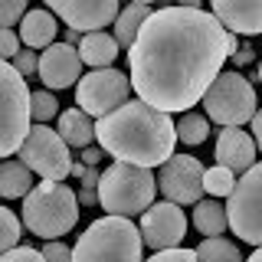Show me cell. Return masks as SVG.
<instances>
[{"label":"cell","instance_id":"1","mask_svg":"<svg viewBox=\"0 0 262 262\" xmlns=\"http://www.w3.org/2000/svg\"><path fill=\"white\" fill-rule=\"evenodd\" d=\"M226 30L207 10L158 7L128 49L131 89L161 112H187L223 72Z\"/></svg>","mask_w":262,"mask_h":262},{"label":"cell","instance_id":"2","mask_svg":"<svg viewBox=\"0 0 262 262\" xmlns=\"http://www.w3.org/2000/svg\"><path fill=\"white\" fill-rule=\"evenodd\" d=\"M95 141L118 161L138 164V167H158L174 154L177 125L167 112L135 98L108 112L105 118H95Z\"/></svg>","mask_w":262,"mask_h":262},{"label":"cell","instance_id":"3","mask_svg":"<svg viewBox=\"0 0 262 262\" xmlns=\"http://www.w3.org/2000/svg\"><path fill=\"white\" fill-rule=\"evenodd\" d=\"M141 229L128 216H102L95 220L79 243L72 246V262H144Z\"/></svg>","mask_w":262,"mask_h":262},{"label":"cell","instance_id":"4","mask_svg":"<svg viewBox=\"0 0 262 262\" xmlns=\"http://www.w3.org/2000/svg\"><path fill=\"white\" fill-rule=\"evenodd\" d=\"M158 193V180H154L151 167H138L128 161H115L105 167L102 180H98V207L112 216H138L154 203Z\"/></svg>","mask_w":262,"mask_h":262},{"label":"cell","instance_id":"5","mask_svg":"<svg viewBox=\"0 0 262 262\" xmlns=\"http://www.w3.org/2000/svg\"><path fill=\"white\" fill-rule=\"evenodd\" d=\"M79 220V196L59 180H43L23 196V226L33 236H66Z\"/></svg>","mask_w":262,"mask_h":262},{"label":"cell","instance_id":"6","mask_svg":"<svg viewBox=\"0 0 262 262\" xmlns=\"http://www.w3.org/2000/svg\"><path fill=\"white\" fill-rule=\"evenodd\" d=\"M30 128V89L13 69V62L0 59V158H10L20 151Z\"/></svg>","mask_w":262,"mask_h":262},{"label":"cell","instance_id":"7","mask_svg":"<svg viewBox=\"0 0 262 262\" xmlns=\"http://www.w3.org/2000/svg\"><path fill=\"white\" fill-rule=\"evenodd\" d=\"M203 108L207 118L216 121L223 128H239L256 115V89L249 85V79L236 69H226L213 79V85L203 92Z\"/></svg>","mask_w":262,"mask_h":262},{"label":"cell","instance_id":"8","mask_svg":"<svg viewBox=\"0 0 262 262\" xmlns=\"http://www.w3.org/2000/svg\"><path fill=\"white\" fill-rule=\"evenodd\" d=\"M226 220L243 243L262 246V161L233 184L226 196Z\"/></svg>","mask_w":262,"mask_h":262},{"label":"cell","instance_id":"9","mask_svg":"<svg viewBox=\"0 0 262 262\" xmlns=\"http://www.w3.org/2000/svg\"><path fill=\"white\" fill-rule=\"evenodd\" d=\"M125 102H131V79L125 72L105 66V69H92L89 76L79 79L76 105L92 118H105L108 112L121 108Z\"/></svg>","mask_w":262,"mask_h":262},{"label":"cell","instance_id":"10","mask_svg":"<svg viewBox=\"0 0 262 262\" xmlns=\"http://www.w3.org/2000/svg\"><path fill=\"white\" fill-rule=\"evenodd\" d=\"M20 161L27 164L33 174H39L43 180H62L69 177L72 158H69V144L59 138V131H53L49 125H33L27 141H23Z\"/></svg>","mask_w":262,"mask_h":262},{"label":"cell","instance_id":"11","mask_svg":"<svg viewBox=\"0 0 262 262\" xmlns=\"http://www.w3.org/2000/svg\"><path fill=\"white\" fill-rule=\"evenodd\" d=\"M203 164L190 158V154H170L161 164L158 174V187L170 203L184 207V203H196L203 200Z\"/></svg>","mask_w":262,"mask_h":262},{"label":"cell","instance_id":"12","mask_svg":"<svg viewBox=\"0 0 262 262\" xmlns=\"http://www.w3.org/2000/svg\"><path fill=\"white\" fill-rule=\"evenodd\" d=\"M141 239L144 246H151L154 252L161 249H174V246L184 243V233H187V216L177 203L170 200H161V203H151L144 213H141Z\"/></svg>","mask_w":262,"mask_h":262},{"label":"cell","instance_id":"13","mask_svg":"<svg viewBox=\"0 0 262 262\" xmlns=\"http://www.w3.org/2000/svg\"><path fill=\"white\" fill-rule=\"evenodd\" d=\"M43 4L53 10V16H59L66 27L79 33H95L115 23V16L121 13L118 0H43Z\"/></svg>","mask_w":262,"mask_h":262},{"label":"cell","instance_id":"14","mask_svg":"<svg viewBox=\"0 0 262 262\" xmlns=\"http://www.w3.org/2000/svg\"><path fill=\"white\" fill-rule=\"evenodd\" d=\"M36 76L43 79L46 89L53 92H62V89L76 85V79H82V56H79V46H69V43H53L39 53V69Z\"/></svg>","mask_w":262,"mask_h":262},{"label":"cell","instance_id":"15","mask_svg":"<svg viewBox=\"0 0 262 262\" xmlns=\"http://www.w3.org/2000/svg\"><path fill=\"white\" fill-rule=\"evenodd\" d=\"M210 10L226 33H236V36L262 33V0H210Z\"/></svg>","mask_w":262,"mask_h":262},{"label":"cell","instance_id":"16","mask_svg":"<svg viewBox=\"0 0 262 262\" xmlns=\"http://www.w3.org/2000/svg\"><path fill=\"white\" fill-rule=\"evenodd\" d=\"M256 141H252L249 131L243 128H223L216 138V164L233 174H246V170L256 164Z\"/></svg>","mask_w":262,"mask_h":262},{"label":"cell","instance_id":"17","mask_svg":"<svg viewBox=\"0 0 262 262\" xmlns=\"http://www.w3.org/2000/svg\"><path fill=\"white\" fill-rule=\"evenodd\" d=\"M16 27H20V43H27V49H46L56 43L59 23L49 10H27V16Z\"/></svg>","mask_w":262,"mask_h":262},{"label":"cell","instance_id":"18","mask_svg":"<svg viewBox=\"0 0 262 262\" xmlns=\"http://www.w3.org/2000/svg\"><path fill=\"white\" fill-rule=\"evenodd\" d=\"M56 131H59V138L69 147H89L95 141V118L92 115H85L76 105V108H69V112H59V121H56Z\"/></svg>","mask_w":262,"mask_h":262},{"label":"cell","instance_id":"19","mask_svg":"<svg viewBox=\"0 0 262 262\" xmlns=\"http://www.w3.org/2000/svg\"><path fill=\"white\" fill-rule=\"evenodd\" d=\"M118 39L108 36L105 30H95V33H82V43H79V56H82V66H92V69H105V66L115 62L118 56Z\"/></svg>","mask_w":262,"mask_h":262},{"label":"cell","instance_id":"20","mask_svg":"<svg viewBox=\"0 0 262 262\" xmlns=\"http://www.w3.org/2000/svg\"><path fill=\"white\" fill-rule=\"evenodd\" d=\"M33 170L23 161H4L0 164V196L4 200H16L33 190Z\"/></svg>","mask_w":262,"mask_h":262},{"label":"cell","instance_id":"21","mask_svg":"<svg viewBox=\"0 0 262 262\" xmlns=\"http://www.w3.org/2000/svg\"><path fill=\"white\" fill-rule=\"evenodd\" d=\"M193 226L200 229L203 236H223L229 229V220H226V203L220 200H196L193 203Z\"/></svg>","mask_w":262,"mask_h":262},{"label":"cell","instance_id":"22","mask_svg":"<svg viewBox=\"0 0 262 262\" xmlns=\"http://www.w3.org/2000/svg\"><path fill=\"white\" fill-rule=\"evenodd\" d=\"M154 10L147 4H128L125 10L115 16V39H118V46L131 49V43L138 39V30H141V23L151 16Z\"/></svg>","mask_w":262,"mask_h":262},{"label":"cell","instance_id":"23","mask_svg":"<svg viewBox=\"0 0 262 262\" xmlns=\"http://www.w3.org/2000/svg\"><path fill=\"white\" fill-rule=\"evenodd\" d=\"M193 252H196V262H246L243 252L236 249V243L226 239V236H207Z\"/></svg>","mask_w":262,"mask_h":262},{"label":"cell","instance_id":"24","mask_svg":"<svg viewBox=\"0 0 262 262\" xmlns=\"http://www.w3.org/2000/svg\"><path fill=\"white\" fill-rule=\"evenodd\" d=\"M174 125H177V141H184L187 147H196V144H203L210 138V118L207 115L184 112Z\"/></svg>","mask_w":262,"mask_h":262},{"label":"cell","instance_id":"25","mask_svg":"<svg viewBox=\"0 0 262 262\" xmlns=\"http://www.w3.org/2000/svg\"><path fill=\"white\" fill-rule=\"evenodd\" d=\"M56 115H59V102H56V95L49 92V89L30 92V118L36 121V125H46V121L56 118Z\"/></svg>","mask_w":262,"mask_h":262},{"label":"cell","instance_id":"26","mask_svg":"<svg viewBox=\"0 0 262 262\" xmlns=\"http://www.w3.org/2000/svg\"><path fill=\"white\" fill-rule=\"evenodd\" d=\"M20 233H23V220L13 210L0 207V256L13 246H20Z\"/></svg>","mask_w":262,"mask_h":262},{"label":"cell","instance_id":"27","mask_svg":"<svg viewBox=\"0 0 262 262\" xmlns=\"http://www.w3.org/2000/svg\"><path fill=\"white\" fill-rule=\"evenodd\" d=\"M233 184H236V174L226 170V167H220V164L203 170V190H207L210 196H229Z\"/></svg>","mask_w":262,"mask_h":262},{"label":"cell","instance_id":"28","mask_svg":"<svg viewBox=\"0 0 262 262\" xmlns=\"http://www.w3.org/2000/svg\"><path fill=\"white\" fill-rule=\"evenodd\" d=\"M27 4L30 0H0V27H16L27 16Z\"/></svg>","mask_w":262,"mask_h":262},{"label":"cell","instance_id":"29","mask_svg":"<svg viewBox=\"0 0 262 262\" xmlns=\"http://www.w3.org/2000/svg\"><path fill=\"white\" fill-rule=\"evenodd\" d=\"M0 262H46L43 252L33 249V246H13V249H7L4 256H0Z\"/></svg>","mask_w":262,"mask_h":262},{"label":"cell","instance_id":"30","mask_svg":"<svg viewBox=\"0 0 262 262\" xmlns=\"http://www.w3.org/2000/svg\"><path fill=\"white\" fill-rule=\"evenodd\" d=\"M16 53H20V33H13V30L0 27V59L10 62Z\"/></svg>","mask_w":262,"mask_h":262},{"label":"cell","instance_id":"31","mask_svg":"<svg viewBox=\"0 0 262 262\" xmlns=\"http://www.w3.org/2000/svg\"><path fill=\"white\" fill-rule=\"evenodd\" d=\"M147 262H196V252H193V249H180V246H174V249L154 252Z\"/></svg>","mask_w":262,"mask_h":262},{"label":"cell","instance_id":"32","mask_svg":"<svg viewBox=\"0 0 262 262\" xmlns=\"http://www.w3.org/2000/svg\"><path fill=\"white\" fill-rule=\"evenodd\" d=\"M39 252H43L46 262H72V249L66 243H56V239H49Z\"/></svg>","mask_w":262,"mask_h":262},{"label":"cell","instance_id":"33","mask_svg":"<svg viewBox=\"0 0 262 262\" xmlns=\"http://www.w3.org/2000/svg\"><path fill=\"white\" fill-rule=\"evenodd\" d=\"M10 62H13V69L20 72L23 79H27V76H33V72L39 69V56H36V53H30V49H27V53H16Z\"/></svg>","mask_w":262,"mask_h":262},{"label":"cell","instance_id":"34","mask_svg":"<svg viewBox=\"0 0 262 262\" xmlns=\"http://www.w3.org/2000/svg\"><path fill=\"white\" fill-rule=\"evenodd\" d=\"M233 62L239 66V69H243V66H249V62H256V49H252L249 43H243V46L233 53Z\"/></svg>","mask_w":262,"mask_h":262},{"label":"cell","instance_id":"35","mask_svg":"<svg viewBox=\"0 0 262 262\" xmlns=\"http://www.w3.org/2000/svg\"><path fill=\"white\" fill-rule=\"evenodd\" d=\"M102 158H105L102 147H95V144L82 147V164H85V167H98V161H102Z\"/></svg>","mask_w":262,"mask_h":262},{"label":"cell","instance_id":"36","mask_svg":"<svg viewBox=\"0 0 262 262\" xmlns=\"http://www.w3.org/2000/svg\"><path fill=\"white\" fill-rule=\"evenodd\" d=\"M98 180H102V170H98V167H85L82 177H79V184L89 187V190H98Z\"/></svg>","mask_w":262,"mask_h":262},{"label":"cell","instance_id":"37","mask_svg":"<svg viewBox=\"0 0 262 262\" xmlns=\"http://www.w3.org/2000/svg\"><path fill=\"white\" fill-rule=\"evenodd\" d=\"M249 131H252V141H256V147L262 151V112H256L249 118Z\"/></svg>","mask_w":262,"mask_h":262},{"label":"cell","instance_id":"38","mask_svg":"<svg viewBox=\"0 0 262 262\" xmlns=\"http://www.w3.org/2000/svg\"><path fill=\"white\" fill-rule=\"evenodd\" d=\"M76 196H79V207H95L98 203V190H89V187H82Z\"/></svg>","mask_w":262,"mask_h":262},{"label":"cell","instance_id":"39","mask_svg":"<svg viewBox=\"0 0 262 262\" xmlns=\"http://www.w3.org/2000/svg\"><path fill=\"white\" fill-rule=\"evenodd\" d=\"M239 46H243V43H239V39H236V33H226V53L233 56V53H236V49H239Z\"/></svg>","mask_w":262,"mask_h":262},{"label":"cell","instance_id":"40","mask_svg":"<svg viewBox=\"0 0 262 262\" xmlns=\"http://www.w3.org/2000/svg\"><path fill=\"white\" fill-rule=\"evenodd\" d=\"M66 43H69V46H76V43H82V36H79V30H66Z\"/></svg>","mask_w":262,"mask_h":262},{"label":"cell","instance_id":"41","mask_svg":"<svg viewBox=\"0 0 262 262\" xmlns=\"http://www.w3.org/2000/svg\"><path fill=\"white\" fill-rule=\"evenodd\" d=\"M203 0H174V7H190V10H200Z\"/></svg>","mask_w":262,"mask_h":262},{"label":"cell","instance_id":"42","mask_svg":"<svg viewBox=\"0 0 262 262\" xmlns=\"http://www.w3.org/2000/svg\"><path fill=\"white\" fill-rule=\"evenodd\" d=\"M82 170H85V164H72L69 174H72V177H82Z\"/></svg>","mask_w":262,"mask_h":262},{"label":"cell","instance_id":"43","mask_svg":"<svg viewBox=\"0 0 262 262\" xmlns=\"http://www.w3.org/2000/svg\"><path fill=\"white\" fill-rule=\"evenodd\" d=\"M246 262H262V246H256V252H252V256L246 259Z\"/></svg>","mask_w":262,"mask_h":262},{"label":"cell","instance_id":"44","mask_svg":"<svg viewBox=\"0 0 262 262\" xmlns=\"http://www.w3.org/2000/svg\"><path fill=\"white\" fill-rule=\"evenodd\" d=\"M131 4H147V7H151V4H158V0H131Z\"/></svg>","mask_w":262,"mask_h":262},{"label":"cell","instance_id":"45","mask_svg":"<svg viewBox=\"0 0 262 262\" xmlns=\"http://www.w3.org/2000/svg\"><path fill=\"white\" fill-rule=\"evenodd\" d=\"M256 82H262V62H259V69H256Z\"/></svg>","mask_w":262,"mask_h":262}]
</instances>
